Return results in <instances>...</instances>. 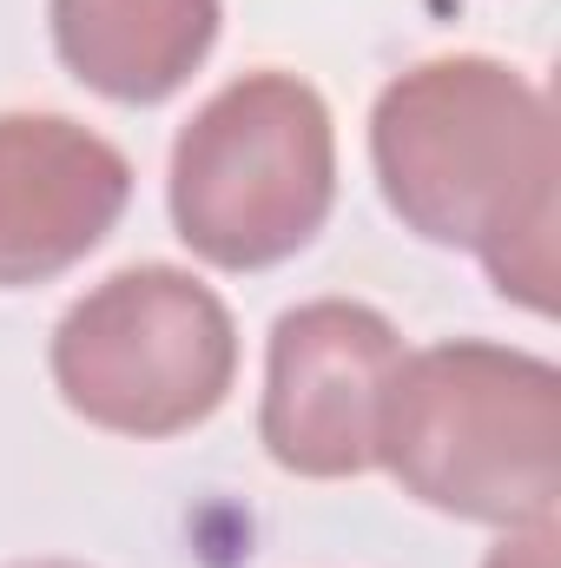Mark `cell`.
<instances>
[{"label":"cell","mask_w":561,"mask_h":568,"mask_svg":"<svg viewBox=\"0 0 561 568\" xmlns=\"http://www.w3.org/2000/svg\"><path fill=\"white\" fill-rule=\"evenodd\" d=\"M370 165L417 239L476 252L502 297L555 317L561 152L555 106L529 73L489 53L397 73L370 113Z\"/></svg>","instance_id":"obj_1"},{"label":"cell","mask_w":561,"mask_h":568,"mask_svg":"<svg viewBox=\"0 0 561 568\" xmlns=\"http://www.w3.org/2000/svg\"><path fill=\"white\" fill-rule=\"evenodd\" d=\"M377 463L436 516L489 529L555 523L561 371L482 337L404 351L377 424Z\"/></svg>","instance_id":"obj_2"},{"label":"cell","mask_w":561,"mask_h":568,"mask_svg":"<svg viewBox=\"0 0 561 568\" xmlns=\"http://www.w3.org/2000/svg\"><path fill=\"white\" fill-rule=\"evenodd\" d=\"M172 225L218 272H265L304 252L337 205V126L297 73L218 87L172 145Z\"/></svg>","instance_id":"obj_3"},{"label":"cell","mask_w":561,"mask_h":568,"mask_svg":"<svg viewBox=\"0 0 561 568\" xmlns=\"http://www.w3.org/2000/svg\"><path fill=\"white\" fill-rule=\"evenodd\" d=\"M53 390L113 436L198 429L238 377V324L225 297L178 265H126L93 284L53 331Z\"/></svg>","instance_id":"obj_4"},{"label":"cell","mask_w":561,"mask_h":568,"mask_svg":"<svg viewBox=\"0 0 561 568\" xmlns=\"http://www.w3.org/2000/svg\"><path fill=\"white\" fill-rule=\"evenodd\" d=\"M404 337L357 297H310L272 324L258 436L272 463L310 483L377 469V424Z\"/></svg>","instance_id":"obj_5"},{"label":"cell","mask_w":561,"mask_h":568,"mask_svg":"<svg viewBox=\"0 0 561 568\" xmlns=\"http://www.w3.org/2000/svg\"><path fill=\"white\" fill-rule=\"evenodd\" d=\"M133 165L67 113H0V291L73 272L126 212Z\"/></svg>","instance_id":"obj_6"},{"label":"cell","mask_w":561,"mask_h":568,"mask_svg":"<svg viewBox=\"0 0 561 568\" xmlns=\"http://www.w3.org/2000/svg\"><path fill=\"white\" fill-rule=\"evenodd\" d=\"M53 47L67 73L120 106L172 100L212 53L218 0H53Z\"/></svg>","instance_id":"obj_7"},{"label":"cell","mask_w":561,"mask_h":568,"mask_svg":"<svg viewBox=\"0 0 561 568\" xmlns=\"http://www.w3.org/2000/svg\"><path fill=\"white\" fill-rule=\"evenodd\" d=\"M555 549H561L555 523H529V529H509V536L489 549L482 568H555Z\"/></svg>","instance_id":"obj_8"},{"label":"cell","mask_w":561,"mask_h":568,"mask_svg":"<svg viewBox=\"0 0 561 568\" xmlns=\"http://www.w3.org/2000/svg\"><path fill=\"white\" fill-rule=\"evenodd\" d=\"M13 568H86V562H67V556H40V562H13Z\"/></svg>","instance_id":"obj_9"}]
</instances>
